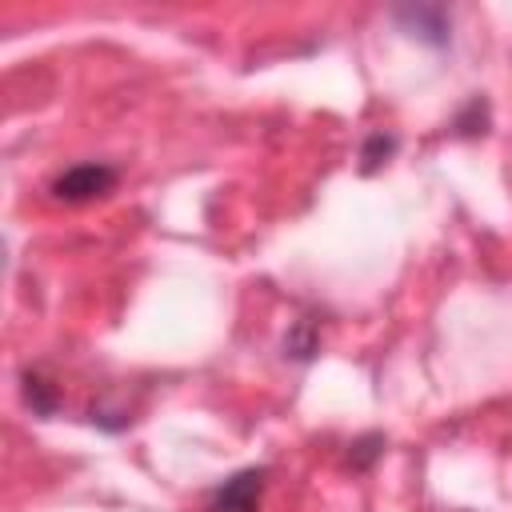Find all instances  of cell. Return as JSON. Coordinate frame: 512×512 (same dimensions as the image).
Returning <instances> with one entry per match:
<instances>
[{
    "label": "cell",
    "instance_id": "obj_1",
    "mask_svg": "<svg viewBox=\"0 0 512 512\" xmlns=\"http://www.w3.org/2000/svg\"><path fill=\"white\" fill-rule=\"evenodd\" d=\"M120 172L104 160H84V164H72L64 168L56 180H52V196L64 200V204H88L96 196H108L116 188Z\"/></svg>",
    "mask_w": 512,
    "mask_h": 512
},
{
    "label": "cell",
    "instance_id": "obj_2",
    "mask_svg": "<svg viewBox=\"0 0 512 512\" xmlns=\"http://www.w3.org/2000/svg\"><path fill=\"white\" fill-rule=\"evenodd\" d=\"M392 20L428 48H448L452 40V12L444 4H400L392 8Z\"/></svg>",
    "mask_w": 512,
    "mask_h": 512
},
{
    "label": "cell",
    "instance_id": "obj_3",
    "mask_svg": "<svg viewBox=\"0 0 512 512\" xmlns=\"http://www.w3.org/2000/svg\"><path fill=\"white\" fill-rule=\"evenodd\" d=\"M264 480L268 468H240L236 476H228L208 492V512H260Z\"/></svg>",
    "mask_w": 512,
    "mask_h": 512
},
{
    "label": "cell",
    "instance_id": "obj_4",
    "mask_svg": "<svg viewBox=\"0 0 512 512\" xmlns=\"http://www.w3.org/2000/svg\"><path fill=\"white\" fill-rule=\"evenodd\" d=\"M20 392H24V404L32 408V416H56L60 412V388L40 372V368H24L20 376Z\"/></svg>",
    "mask_w": 512,
    "mask_h": 512
},
{
    "label": "cell",
    "instance_id": "obj_5",
    "mask_svg": "<svg viewBox=\"0 0 512 512\" xmlns=\"http://www.w3.org/2000/svg\"><path fill=\"white\" fill-rule=\"evenodd\" d=\"M320 352V328L312 320H296L292 332L284 336V356L288 360H312Z\"/></svg>",
    "mask_w": 512,
    "mask_h": 512
},
{
    "label": "cell",
    "instance_id": "obj_6",
    "mask_svg": "<svg viewBox=\"0 0 512 512\" xmlns=\"http://www.w3.org/2000/svg\"><path fill=\"white\" fill-rule=\"evenodd\" d=\"M392 152H396V136H392V132H384V128L368 132V140L360 144V172L384 168V164L392 160Z\"/></svg>",
    "mask_w": 512,
    "mask_h": 512
},
{
    "label": "cell",
    "instance_id": "obj_7",
    "mask_svg": "<svg viewBox=\"0 0 512 512\" xmlns=\"http://www.w3.org/2000/svg\"><path fill=\"white\" fill-rule=\"evenodd\" d=\"M380 456H384V436H380V432H364V436H356V440L348 444V464H352L356 472H368Z\"/></svg>",
    "mask_w": 512,
    "mask_h": 512
},
{
    "label": "cell",
    "instance_id": "obj_8",
    "mask_svg": "<svg viewBox=\"0 0 512 512\" xmlns=\"http://www.w3.org/2000/svg\"><path fill=\"white\" fill-rule=\"evenodd\" d=\"M452 128H456V136H480V132L488 128V104H484L480 96H472V100L456 112Z\"/></svg>",
    "mask_w": 512,
    "mask_h": 512
}]
</instances>
